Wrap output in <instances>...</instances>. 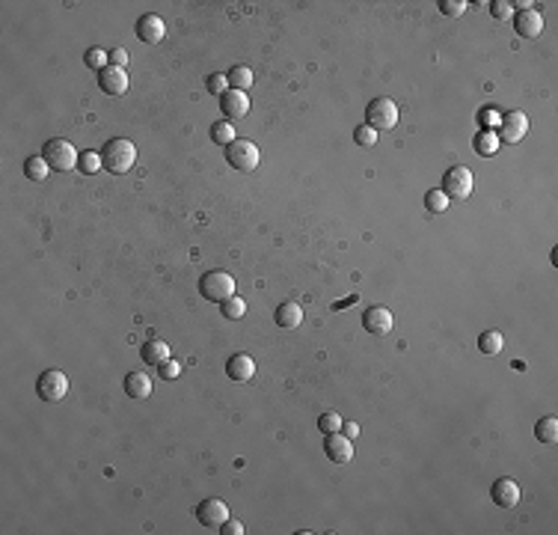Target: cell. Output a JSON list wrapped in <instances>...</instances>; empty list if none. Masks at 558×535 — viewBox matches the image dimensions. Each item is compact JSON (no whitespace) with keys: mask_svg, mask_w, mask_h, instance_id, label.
Segmentation results:
<instances>
[{"mask_svg":"<svg viewBox=\"0 0 558 535\" xmlns=\"http://www.w3.org/2000/svg\"><path fill=\"white\" fill-rule=\"evenodd\" d=\"M200 295L205 300H214V304H223L235 295V280L226 271H208V274L200 280Z\"/></svg>","mask_w":558,"mask_h":535,"instance_id":"4","label":"cell"},{"mask_svg":"<svg viewBox=\"0 0 558 535\" xmlns=\"http://www.w3.org/2000/svg\"><path fill=\"white\" fill-rule=\"evenodd\" d=\"M363 327L372 336H386L392 331V313L386 306H372V309H365V315H363Z\"/></svg>","mask_w":558,"mask_h":535,"instance_id":"13","label":"cell"},{"mask_svg":"<svg viewBox=\"0 0 558 535\" xmlns=\"http://www.w3.org/2000/svg\"><path fill=\"white\" fill-rule=\"evenodd\" d=\"M83 60H87V65H89V69H96V72H104V69H107V65H110V51H101V48H89V51H87V57H83Z\"/></svg>","mask_w":558,"mask_h":535,"instance_id":"30","label":"cell"},{"mask_svg":"<svg viewBox=\"0 0 558 535\" xmlns=\"http://www.w3.org/2000/svg\"><path fill=\"white\" fill-rule=\"evenodd\" d=\"M98 87L107 96H125L128 92V74L125 69H116V65H107L104 72H98Z\"/></svg>","mask_w":558,"mask_h":535,"instance_id":"12","label":"cell"},{"mask_svg":"<svg viewBox=\"0 0 558 535\" xmlns=\"http://www.w3.org/2000/svg\"><path fill=\"white\" fill-rule=\"evenodd\" d=\"M517 33L523 39H537L544 33V15L535 12V9H526V12L517 15Z\"/></svg>","mask_w":558,"mask_h":535,"instance_id":"16","label":"cell"},{"mask_svg":"<svg viewBox=\"0 0 558 535\" xmlns=\"http://www.w3.org/2000/svg\"><path fill=\"white\" fill-rule=\"evenodd\" d=\"M42 155H45V161L51 164V170H60V173H69L72 167H78V161H81L78 149H74L65 137L48 140V143H45V149H42Z\"/></svg>","mask_w":558,"mask_h":535,"instance_id":"2","label":"cell"},{"mask_svg":"<svg viewBox=\"0 0 558 535\" xmlns=\"http://www.w3.org/2000/svg\"><path fill=\"white\" fill-rule=\"evenodd\" d=\"M226 78H229V87H232V90L247 92V90L253 87L255 74H253V69H247V65H232V72L226 74Z\"/></svg>","mask_w":558,"mask_h":535,"instance_id":"22","label":"cell"},{"mask_svg":"<svg viewBox=\"0 0 558 535\" xmlns=\"http://www.w3.org/2000/svg\"><path fill=\"white\" fill-rule=\"evenodd\" d=\"M78 167H81V173H98L101 170V155H96V152H83L81 155V161H78Z\"/></svg>","mask_w":558,"mask_h":535,"instance_id":"33","label":"cell"},{"mask_svg":"<svg viewBox=\"0 0 558 535\" xmlns=\"http://www.w3.org/2000/svg\"><path fill=\"white\" fill-rule=\"evenodd\" d=\"M365 125H372L374 131H389L398 125V105L392 98H374L365 107Z\"/></svg>","mask_w":558,"mask_h":535,"instance_id":"5","label":"cell"},{"mask_svg":"<svg viewBox=\"0 0 558 535\" xmlns=\"http://www.w3.org/2000/svg\"><path fill=\"white\" fill-rule=\"evenodd\" d=\"M499 131H502L505 143H519V140L528 134V116L523 110H511V114H505L502 122H499Z\"/></svg>","mask_w":558,"mask_h":535,"instance_id":"10","label":"cell"},{"mask_svg":"<svg viewBox=\"0 0 558 535\" xmlns=\"http://www.w3.org/2000/svg\"><path fill=\"white\" fill-rule=\"evenodd\" d=\"M466 0H442V3H440V12L442 15H451V18H458V15H463V12H466Z\"/></svg>","mask_w":558,"mask_h":535,"instance_id":"34","label":"cell"},{"mask_svg":"<svg viewBox=\"0 0 558 535\" xmlns=\"http://www.w3.org/2000/svg\"><path fill=\"white\" fill-rule=\"evenodd\" d=\"M277 324H279V327H288V331L300 327V324H303V306L294 304V300H288V304H279V306H277Z\"/></svg>","mask_w":558,"mask_h":535,"instance_id":"19","label":"cell"},{"mask_svg":"<svg viewBox=\"0 0 558 535\" xmlns=\"http://www.w3.org/2000/svg\"><path fill=\"white\" fill-rule=\"evenodd\" d=\"M36 392H39V399H45V401L65 399V392H69V378H65V372H56V369L42 372L39 381H36Z\"/></svg>","mask_w":558,"mask_h":535,"instance_id":"7","label":"cell"},{"mask_svg":"<svg viewBox=\"0 0 558 535\" xmlns=\"http://www.w3.org/2000/svg\"><path fill=\"white\" fill-rule=\"evenodd\" d=\"M475 152L481 158H493L499 152V137L493 134V131H481V134L475 137Z\"/></svg>","mask_w":558,"mask_h":535,"instance_id":"25","label":"cell"},{"mask_svg":"<svg viewBox=\"0 0 558 535\" xmlns=\"http://www.w3.org/2000/svg\"><path fill=\"white\" fill-rule=\"evenodd\" d=\"M481 122H484V131H493V128H499L502 116H499L496 110H481Z\"/></svg>","mask_w":558,"mask_h":535,"instance_id":"37","label":"cell"},{"mask_svg":"<svg viewBox=\"0 0 558 535\" xmlns=\"http://www.w3.org/2000/svg\"><path fill=\"white\" fill-rule=\"evenodd\" d=\"M134 161H137V146L131 143V140H125V137L110 140V143L101 149V164H104V170L107 173L122 176V173H128L131 167H134Z\"/></svg>","mask_w":558,"mask_h":535,"instance_id":"1","label":"cell"},{"mask_svg":"<svg viewBox=\"0 0 558 535\" xmlns=\"http://www.w3.org/2000/svg\"><path fill=\"white\" fill-rule=\"evenodd\" d=\"M502 345H505V339H502V333H499V331H484V333L478 336V348H481V354H487V357L499 354V351H502Z\"/></svg>","mask_w":558,"mask_h":535,"instance_id":"24","label":"cell"},{"mask_svg":"<svg viewBox=\"0 0 558 535\" xmlns=\"http://www.w3.org/2000/svg\"><path fill=\"white\" fill-rule=\"evenodd\" d=\"M110 65H116V69H125V65H128V51H125V48H113V51H110Z\"/></svg>","mask_w":558,"mask_h":535,"instance_id":"38","label":"cell"},{"mask_svg":"<svg viewBox=\"0 0 558 535\" xmlns=\"http://www.w3.org/2000/svg\"><path fill=\"white\" fill-rule=\"evenodd\" d=\"M211 140H214L217 146H232L235 140H238V137H235V125H232L229 119H226V122H217V125L211 128Z\"/></svg>","mask_w":558,"mask_h":535,"instance_id":"26","label":"cell"},{"mask_svg":"<svg viewBox=\"0 0 558 535\" xmlns=\"http://www.w3.org/2000/svg\"><path fill=\"white\" fill-rule=\"evenodd\" d=\"M220 110H223V116L229 119V122L247 116L250 114V96H247V92H241V90H229L220 98Z\"/></svg>","mask_w":558,"mask_h":535,"instance_id":"11","label":"cell"},{"mask_svg":"<svg viewBox=\"0 0 558 535\" xmlns=\"http://www.w3.org/2000/svg\"><path fill=\"white\" fill-rule=\"evenodd\" d=\"M220 313L235 322V318H244V313H247V304H244V297L232 295L229 300H223V304H220Z\"/></svg>","mask_w":558,"mask_h":535,"instance_id":"28","label":"cell"},{"mask_svg":"<svg viewBox=\"0 0 558 535\" xmlns=\"http://www.w3.org/2000/svg\"><path fill=\"white\" fill-rule=\"evenodd\" d=\"M324 452H327L330 461H336V464H351V461H354V440L345 437L342 431H336V434H327Z\"/></svg>","mask_w":558,"mask_h":535,"instance_id":"9","label":"cell"},{"mask_svg":"<svg viewBox=\"0 0 558 535\" xmlns=\"http://www.w3.org/2000/svg\"><path fill=\"white\" fill-rule=\"evenodd\" d=\"M226 375H229L232 381H250L255 375V360L250 354H235L229 363H226Z\"/></svg>","mask_w":558,"mask_h":535,"instance_id":"17","label":"cell"},{"mask_svg":"<svg viewBox=\"0 0 558 535\" xmlns=\"http://www.w3.org/2000/svg\"><path fill=\"white\" fill-rule=\"evenodd\" d=\"M24 173H27L30 182H45L48 173H51V164L45 161V155H33V158H27L24 161Z\"/></svg>","mask_w":558,"mask_h":535,"instance_id":"21","label":"cell"},{"mask_svg":"<svg viewBox=\"0 0 558 535\" xmlns=\"http://www.w3.org/2000/svg\"><path fill=\"white\" fill-rule=\"evenodd\" d=\"M140 357H143L146 366H160V363L169 360V345L160 342V339H152V342H146L143 348H140Z\"/></svg>","mask_w":558,"mask_h":535,"instance_id":"20","label":"cell"},{"mask_svg":"<svg viewBox=\"0 0 558 535\" xmlns=\"http://www.w3.org/2000/svg\"><path fill=\"white\" fill-rule=\"evenodd\" d=\"M490 12H493V18H499V21H505V18L514 15V3H508V0H496V3L490 6Z\"/></svg>","mask_w":558,"mask_h":535,"instance_id":"36","label":"cell"},{"mask_svg":"<svg viewBox=\"0 0 558 535\" xmlns=\"http://www.w3.org/2000/svg\"><path fill=\"white\" fill-rule=\"evenodd\" d=\"M342 431H345V437H359V426L356 422H342Z\"/></svg>","mask_w":558,"mask_h":535,"instance_id":"40","label":"cell"},{"mask_svg":"<svg viewBox=\"0 0 558 535\" xmlns=\"http://www.w3.org/2000/svg\"><path fill=\"white\" fill-rule=\"evenodd\" d=\"M223 535H244V523L241 521H235V518H229L223 523V529H220Z\"/></svg>","mask_w":558,"mask_h":535,"instance_id":"39","label":"cell"},{"mask_svg":"<svg viewBox=\"0 0 558 535\" xmlns=\"http://www.w3.org/2000/svg\"><path fill=\"white\" fill-rule=\"evenodd\" d=\"M535 437L541 440V443H555V440H558V419H555V417H544V419H537V426H535Z\"/></svg>","mask_w":558,"mask_h":535,"instance_id":"23","label":"cell"},{"mask_svg":"<svg viewBox=\"0 0 558 535\" xmlns=\"http://www.w3.org/2000/svg\"><path fill=\"white\" fill-rule=\"evenodd\" d=\"M232 87H229V78H226V74H211V78H208V92H211V96H226V92H229Z\"/></svg>","mask_w":558,"mask_h":535,"instance_id":"32","label":"cell"},{"mask_svg":"<svg viewBox=\"0 0 558 535\" xmlns=\"http://www.w3.org/2000/svg\"><path fill=\"white\" fill-rule=\"evenodd\" d=\"M137 36H140V39H143L146 45H158V42L167 36L164 18H160V15H143V18L137 21Z\"/></svg>","mask_w":558,"mask_h":535,"instance_id":"14","label":"cell"},{"mask_svg":"<svg viewBox=\"0 0 558 535\" xmlns=\"http://www.w3.org/2000/svg\"><path fill=\"white\" fill-rule=\"evenodd\" d=\"M125 392L131 399H149L152 396V378L146 372H128L125 375Z\"/></svg>","mask_w":558,"mask_h":535,"instance_id":"18","label":"cell"},{"mask_svg":"<svg viewBox=\"0 0 558 535\" xmlns=\"http://www.w3.org/2000/svg\"><path fill=\"white\" fill-rule=\"evenodd\" d=\"M196 518H200L202 527H223L226 521L232 518L229 514V505H226L223 500H217V496H211V500H202L200 509H196Z\"/></svg>","mask_w":558,"mask_h":535,"instance_id":"8","label":"cell"},{"mask_svg":"<svg viewBox=\"0 0 558 535\" xmlns=\"http://www.w3.org/2000/svg\"><path fill=\"white\" fill-rule=\"evenodd\" d=\"M449 202H451V200H449L446 193H442V187H433V191L425 193V205H428L431 214H442V211L449 209Z\"/></svg>","mask_w":558,"mask_h":535,"instance_id":"27","label":"cell"},{"mask_svg":"<svg viewBox=\"0 0 558 535\" xmlns=\"http://www.w3.org/2000/svg\"><path fill=\"white\" fill-rule=\"evenodd\" d=\"M354 143H356L359 149H374V143H377V131H374L372 125H359V128L354 131Z\"/></svg>","mask_w":558,"mask_h":535,"instance_id":"29","label":"cell"},{"mask_svg":"<svg viewBox=\"0 0 558 535\" xmlns=\"http://www.w3.org/2000/svg\"><path fill=\"white\" fill-rule=\"evenodd\" d=\"M490 496H493V503L502 505V509H514V505L519 503V485L514 482V479H499V482H493Z\"/></svg>","mask_w":558,"mask_h":535,"instance_id":"15","label":"cell"},{"mask_svg":"<svg viewBox=\"0 0 558 535\" xmlns=\"http://www.w3.org/2000/svg\"><path fill=\"white\" fill-rule=\"evenodd\" d=\"M472 187H475V178H472L469 167H451L446 170V178H442V193L449 200H469L472 196Z\"/></svg>","mask_w":558,"mask_h":535,"instance_id":"6","label":"cell"},{"mask_svg":"<svg viewBox=\"0 0 558 535\" xmlns=\"http://www.w3.org/2000/svg\"><path fill=\"white\" fill-rule=\"evenodd\" d=\"M226 161L238 173H255V167L261 161V152L253 140H235L232 146H226Z\"/></svg>","mask_w":558,"mask_h":535,"instance_id":"3","label":"cell"},{"mask_svg":"<svg viewBox=\"0 0 558 535\" xmlns=\"http://www.w3.org/2000/svg\"><path fill=\"white\" fill-rule=\"evenodd\" d=\"M318 428L324 431V434H336V431H342V417H339L336 410H327V414H321Z\"/></svg>","mask_w":558,"mask_h":535,"instance_id":"31","label":"cell"},{"mask_svg":"<svg viewBox=\"0 0 558 535\" xmlns=\"http://www.w3.org/2000/svg\"><path fill=\"white\" fill-rule=\"evenodd\" d=\"M158 372H160V378H164V381H175L178 375H182V363H175L173 357H169L167 363H160V366H158Z\"/></svg>","mask_w":558,"mask_h":535,"instance_id":"35","label":"cell"}]
</instances>
